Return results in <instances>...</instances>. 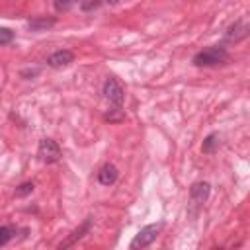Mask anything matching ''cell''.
Returning a JSON list of instances; mask_svg holds the SVG:
<instances>
[{
    "label": "cell",
    "mask_w": 250,
    "mask_h": 250,
    "mask_svg": "<svg viewBox=\"0 0 250 250\" xmlns=\"http://www.w3.org/2000/svg\"><path fill=\"white\" fill-rule=\"evenodd\" d=\"M37 156H39V160L45 162V164H55V162L61 160L62 150H61V146L57 145V141H53V139H43V141L39 143V146H37Z\"/></svg>",
    "instance_id": "3957f363"
},
{
    "label": "cell",
    "mask_w": 250,
    "mask_h": 250,
    "mask_svg": "<svg viewBox=\"0 0 250 250\" xmlns=\"http://www.w3.org/2000/svg\"><path fill=\"white\" fill-rule=\"evenodd\" d=\"M160 229H162V223H150V225L143 227V229L135 234V238L131 240V244H129L131 250H139V248H146V246H150V244L156 240Z\"/></svg>",
    "instance_id": "7a4b0ae2"
},
{
    "label": "cell",
    "mask_w": 250,
    "mask_h": 250,
    "mask_svg": "<svg viewBox=\"0 0 250 250\" xmlns=\"http://www.w3.org/2000/svg\"><path fill=\"white\" fill-rule=\"evenodd\" d=\"M14 37H16V33L12 29H8V27H2L0 29V45H8Z\"/></svg>",
    "instance_id": "2e32d148"
},
{
    "label": "cell",
    "mask_w": 250,
    "mask_h": 250,
    "mask_svg": "<svg viewBox=\"0 0 250 250\" xmlns=\"http://www.w3.org/2000/svg\"><path fill=\"white\" fill-rule=\"evenodd\" d=\"M219 143H221V137L219 133H209L201 145V152L203 154H213L217 148H219Z\"/></svg>",
    "instance_id": "8fae6325"
},
{
    "label": "cell",
    "mask_w": 250,
    "mask_h": 250,
    "mask_svg": "<svg viewBox=\"0 0 250 250\" xmlns=\"http://www.w3.org/2000/svg\"><path fill=\"white\" fill-rule=\"evenodd\" d=\"M250 35V23L236 20L234 23H230L225 31V43H240L242 39H246Z\"/></svg>",
    "instance_id": "52a82bcc"
},
{
    "label": "cell",
    "mask_w": 250,
    "mask_h": 250,
    "mask_svg": "<svg viewBox=\"0 0 250 250\" xmlns=\"http://www.w3.org/2000/svg\"><path fill=\"white\" fill-rule=\"evenodd\" d=\"M229 61V51L223 47V45H211V47H205L203 51L195 53L191 62L195 66H217V64H223Z\"/></svg>",
    "instance_id": "6da1fadb"
},
{
    "label": "cell",
    "mask_w": 250,
    "mask_h": 250,
    "mask_svg": "<svg viewBox=\"0 0 250 250\" xmlns=\"http://www.w3.org/2000/svg\"><path fill=\"white\" fill-rule=\"evenodd\" d=\"M100 6H102V0H84V2L80 4V10H82V12H92V10L100 8Z\"/></svg>",
    "instance_id": "e0dca14e"
},
{
    "label": "cell",
    "mask_w": 250,
    "mask_h": 250,
    "mask_svg": "<svg viewBox=\"0 0 250 250\" xmlns=\"http://www.w3.org/2000/svg\"><path fill=\"white\" fill-rule=\"evenodd\" d=\"M33 184L31 182H23V184H20L18 188H16V191H14V195L16 197H25V195H29L31 191H33Z\"/></svg>",
    "instance_id": "5bb4252c"
},
{
    "label": "cell",
    "mask_w": 250,
    "mask_h": 250,
    "mask_svg": "<svg viewBox=\"0 0 250 250\" xmlns=\"http://www.w3.org/2000/svg\"><path fill=\"white\" fill-rule=\"evenodd\" d=\"M55 23H57L55 18H33V20L27 21V27H29L31 31H47V29H51Z\"/></svg>",
    "instance_id": "30bf717a"
},
{
    "label": "cell",
    "mask_w": 250,
    "mask_h": 250,
    "mask_svg": "<svg viewBox=\"0 0 250 250\" xmlns=\"http://www.w3.org/2000/svg\"><path fill=\"white\" fill-rule=\"evenodd\" d=\"M102 92H104L105 100H107V102H109L113 107H121V105H123V100H125V92H123V86H121V84H119V82H117L113 76L105 78Z\"/></svg>",
    "instance_id": "277c9868"
},
{
    "label": "cell",
    "mask_w": 250,
    "mask_h": 250,
    "mask_svg": "<svg viewBox=\"0 0 250 250\" xmlns=\"http://www.w3.org/2000/svg\"><path fill=\"white\" fill-rule=\"evenodd\" d=\"M92 225H94V219H92V217H86V219H84V221H82V223H80V225H78V227H76V229H74V230H72L61 244H59V250H66V248L74 246L78 240H82V238L90 232Z\"/></svg>",
    "instance_id": "5b68a950"
},
{
    "label": "cell",
    "mask_w": 250,
    "mask_h": 250,
    "mask_svg": "<svg viewBox=\"0 0 250 250\" xmlns=\"http://www.w3.org/2000/svg\"><path fill=\"white\" fill-rule=\"evenodd\" d=\"M105 2H109V4H115V2H119V0H105Z\"/></svg>",
    "instance_id": "d6986e66"
},
{
    "label": "cell",
    "mask_w": 250,
    "mask_h": 250,
    "mask_svg": "<svg viewBox=\"0 0 250 250\" xmlns=\"http://www.w3.org/2000/svg\"><path fill=\"white\" fill-rule=\"evenodd\" d=\"M74 2H76V0H55L53 6H55L57 12H66V10H70V8L74 6Z\"/></svg>",
    "instance_id": "9a60e30c"
},
{
    "label": "cell",
    "mask_w": 250,
    "mask_h": 250,
    "mask_svg": "<svg viewBox=\"0 0 250 250\" xmlns=\"http://www.w3.org/2000/svg\"><path fill=\"white\" fill-rule=\"evenodd\" d=\"M37 74H39V68H25V70H21V76L23 78H33Z\"/></svg>",
    "instance_id": "ac0fdd59"
},
{
    "label": "cell",
    "mask_w": 250,
    "mask_h": 250,
    "mask_svg": "<svg viewBox=\"0 0 250 250\" xmlns=\"http://www.w3.org/2000/svg\"><path fill=\"white\" fill-rule=\"evenodd\" d=\"M209 195H211V186H209V182H195V184L189 188V203H191L193 211L199 209V207L209 199Z\"/></svg>",
    "instance_id": "8992f818"
},
{
    "label": "cell",
    "mask_w": 250,
    "mask_h": 250,
    "mask_svg": "<svg viewBox=\"0 0 250 250\" xmlns=\"http://www.w3.org/2000/svg\"><path fill=\"white\" fill-rule=\"evenodd\" d=\"M117 178H119V170H117V166L115 164H104L100 170H98V182L102 184V186H111V184H115L117 182Z\"/></svg>",
    "instance_id": "9c48e42d"
},
{
    "label": "cell",
    "mask_w": 250,
    "mask_h": 250,
    "mask_svg": "<svg viewBox=\"0 0 250 250\" xmlns=\"http://www.w3.org/2000/svg\"><path fill=\"white\" fill-rule=\"evenodd\" d=\"M72 61H74V53L72 51L59 49V51H55L53 55L47 57V66H51V68H62V66L70 64Z\"/></svg>",
    "instance_id": "ba28073f"
},
{
    "label": "cell",
    "mask_w": 250,
    "mask_h": 250,
    "mask_svg": "<svg viewBox=\"0 0 250 250\" xmlns=\"http://www.w3.org/2000/svg\"><path fill=\"white\" fill-rule=\"evenodd\" d=\"M104 119H105V121H109V123H119V121H123V119H125V113H123V109H121V107H111V109L104 115Z\"/></svg>",
    "instance_id": "4fadbf2b"
},
{
    "label": "cell",
    "mask_w": 250,
    "mask_h": 250,
    "mask_svg": "<svg viewBox=\"0 0 250 250\" xmlns=\"http://www.w3.org/2000/svg\"><path fill=\"white\" fill-rule=\"evenodd\" d=\"M16 232H18V229H14V227H8V225L0 227V246H6L16 236Z\"/></svg>",
    "instance_id": "7c38bea8"
}]
</instances>
